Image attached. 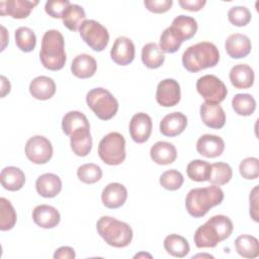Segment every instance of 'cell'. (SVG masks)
I'll return each instance as SVG.
<instances>
[{"label": "cell", "mask_w": 259, "mask_h": 259, "mask_svg": "<svg viewBox=\"0 0 259 259\" xmlns=\"http://www.w3.org/2000/svg\"><path fill=\"white\" fill-rule=\"evenodd\" d=\"M234 226L231 219L224 214L213 215L194 233V243L197 248H213L222 241L228 239Z\"/></svg>", "instance_id": "6da1fadb"}, {"label": "cell", "mask_w": 259, "mask_h": 259, "mask_svg": "<svg viewBox=\"0 0 259 259\" xmlns=\"http://www.w3.org/2000/svg\"><path fill=\"white\" fill-rule=\"evenodd\" d=\"M224 200V191L218 185L189 190L185 198L187 212L193 218H202L208 210Z\"/></svg>", "instance_id": "7a4b0ae2"}, {"label": "cell", "mask_w": 259, "mask_h": 259, "mask_svg": "<svg viewBox=\"0 0 259 259\" xmlns=\"http://www.w3.org/2000/svg\"><path fill=\"white\" fill-rule=\"evenodd\" d=\"M219 61V50L209 41H200L192 45L182 55V65L191 73L214 67Z\"/></svg>", "instance_id": "3957f363"}, {"label": "cell", "mask_w": 259, "mask_h": 259, "mask_svg": "<svg viewBox=\"0 0 259 259\" xmlns=\"http://www.w3.org/2000/svg\"><path fill=\"white\" fill-rule=\"evenodd\" d=\"M39 59L46 69L51 71L63 69L66 63L65 40L59 30L50 29L45 32L41 39Z\"/></svg>", "instance_id": "277c9868"}, {"label": "cell", "mask_w": 259, "mask_h": 259, "mask_svg": "<svg viewBox=\"0 0 259 259\" xmlns=\"http://www.w3.org/2000/svg\"><path fill=\"white\" fill-rule=\"evenodd\" d=\"M96 230L105 243L115 248L128 246L134 236L128 224L108 215H103L97 221Z\"/></svg>", "instance_id": "5b68a950"}, {"label": "cell", "mask_w": 259, "mask_h": 259, "mask_svg": "<svg viewBox=\"0 0 259 259\" xmlns=\"http://www.w3.org/2000/svg\"><path fill=\"white\" fill-rule=\"evenodd\" d=\"M86 102L95 115L102 120L111 119L118 110L116 98L101 87L91 89L86 95Z\"/></svg>", "instance_id": "8992f818"}, {"label": "cell", "mask_w": 259, "mask_h": 259, "mask_svg": "<svg viewBox=\"0 0 259 259\" xmlns=\"http://www.w3.org/2000/svg\"><path fill=\"white\" fill-rule=\"evenodd\" d=\"M98 155L107 165L121 164L125 159V140L117 132H111L104 136L98 145Z\"/></svg>", "instance_id": "52a82bcc"}, {"label": "cell", "mask_w": 259, "mask_h": 259, "mask_svg": "<svg viewBox=\"0 0 259 259\" xmlns=\"http://www.w3.org/2000/svg\"><path fill=\"white\" fill-rule=\"evenodd\" d=\"M79 33L82 39L95 52L103 51L109 41L106 27L93 19H85L79 27Z\"/></svg>", "instance_id": "ba28073f"}, {"label": "cell", "mask_w": 259, "mask_h": 259, "mask_svg": "<svg viewBox=\"0 0 259 259\" xmlns=\"http://www.w3.org/2000/svg\"><path fill=\"white\" fill-rule=\"evenodd\" d=\"M196 90L205 102L220 104L225 100L228 89L225 83L214 75H204L196 82Z\"/></svg>", "instance_id": "9c48e42d"}, {"label": "cell", "mask_w": 259, "mask_h": 259, "mask_svg": "<svg viewBox=\"0 0 259 259\" xmlns=\"http://www.w3.org/2000/svg\"><path fill=\"white\" fill-rule=\"evenodd\" d=\"M25 155L34 164H46L53 156L52 143L44 136H33L26 142Z\"/></svg>", "instance_id": "30bf717a"}, {"label": "cell", "mask_w": 259, "mask_h": 259, "mask_svg": "<svg viewBox=\"0 0 259 259\" xmlns=\"http://www.w3.org/2000/svg\"><path fill=\"white\" fill-rule=\"evenodd\" d=\"M181 98L179 83L174 79H164L159 82L156 90V100L164 107L176 105Z\"/></svg>", "instance_id": "8fae6325"}, {"label": "cell", "mask_w": 259, "mask_h": 259, "mask_svg": "<svg viewBox=\"0 0 259 259\" xmlns=\"http://www.w3.org/2000/svg\"><path fill=\"white\" fill-rule=\"evenodd\" d=\"M153 122L150 115L145 112H139L133 115L130 121L131 138L138 144L147 142L152 134Z\"/></svg>", "instance_id": "7c38bea8"}, {"label": "cell", "mask_w": 259, "mask_h": 259, "mask_svg": "<svg viewBox=\"0 0 259 259\" xmlns=\"http://www.w3.org/2000/svg\"><path fill=\"white\" fill-rule=\"evenodd\" d=\"M135 45L133 40L126 36L117 37L110 50V57L112 61L120 66L131 64L135 59Z\"/></svg>", "instance_id": "4fadbf2b"}, {"label": "cell", "mask_w": 259, "mask_h": 259, "mask_svg": "<svg viewBox=\"0 0 259 259\" xmlns=\"http://www.w3.org/2000/svg\"><path fill=\"white\" fill-rule=\"evenodd\" d=\"M38 1L31 0H7L0 1V14L9 15L16 19L26 18Z\"/></svg>", "instance_id": "5bb4252c"}, {"label": "cell", "mask_w": 259, "mask_h": 259, "mask_svg": "<svg viewBox=\"0 0 259 259\" xmlns=\"http://www.w3.org/2000/svg\"><path fill=\"white\" fill-rule=\"evenodd\" d=\"M225 49L232 59H242L251 53L252 45L246 34L234 33L228 36L225 42Z\"/></svg>", "instance_id": "9a60e30c"}, {"label": "cell", "mask_w": 259, "mask_h": 259, "mask_svg": "<svg viewBox=\"0 0 259 259\" xmlns=\"http://www.w3.org/2000/svg\"><path fill=\"white\" fill-rule=\"evenodd\" d=\"M225 150L224 140L215 135H203L196 143V151L203 157L215 158L223 154Z\"/></svg>", "instance_id": "2e32d148"}, {"label": "cell", "mask_w": 259, "mask_h": 259, "mask_svg": "<svg viewBox=\"0 0 259 259\" xmlns=\"http://www.w3.org/2000/svg\"><path fill=\"white\" fill-rule=\"evenodd\" d=\"M127 198V190L124 185L113 182L104 187L101 193L102 203L108 208H118L124 204Z\"/></svg>", "instance_id": "e0dca14e"}, {"label": "cell", "mask_w": 259, "mask_h": 259, "mask_svg": "<svg viewBox=\"0 0 259 259\" xmlns=\"http://www.w3.org/2000/svg\"><path fill=\"white\" fill-rule=\"evenodd\" d=\"M202 122L210 128H222L226 123V113L219 104L203 102L200 105Z\"/></svg>", "instance_id": "ac0fdd59"}, {"label": "cell", "mask_w": 259, "mask_h": 259, "mask_svg": "<svg viewBox=\"0 0 259 259\" xmlns=\"http://www.w3.org/2000/svg\"><path fill=\"white\" fill-rule=\"evenodd\" d=\"M187 125V117L179 111L165 115L160 122V132L166 137H176L183 133Z\"/></svg>", "instance_id": "d6986e66"}, {"label": "cell", "mask_w": 259, "mask_h": 259, "mask_svg": "<svg viewBox=\"0 0 259 259\" xmlns=\"http://www.w3.org/2000/svg\"><path fill=\"white\" fill-rule=\"evenodd\" d=\"M32 220L40 228L52 229L60 223L61 215L56 207L49 204H40L32 210Z\"/></svg>", "instance_id": "ffe728a7"}, {"label": "cell", "mask_w": 259, "mask_h": 259, "mask_svg": "<svg viewBox=\"0 0 259 259\" xmlns=\"http://www.w3.org/2000/svg\"><path fill=\"white\" fill-rule=\"evenodd\" d=\"M174 35L183 42L184 40L190 39L194 36L197 31V22L193 17L187 15L176 16L171 26H169Z\"/></svg>", "instance_id": "44dd1931"}, {"label": "cell", "mask_w": 259, "mask_h": 259, "mask_svg": "<svg viewBox=\"0 0 259 259\" xmlns=\"http://www.w3.org/2000/svg\"><path fill=\"white\" fill-rule=\"evenodd\" d=\"M37 193L46 198L57 196L62 190L61 178L54 173H45L35 181Z\"/></svg>", "instance_id": "7402d4cb"}, {"label": "cell", "mask_w": 259, "mask_h": 259, "mask_svg": "<svg viewBox=\"0 0 259 259\" xmlns=\"http://www.w3.org/2000/svg\"><path fill=\"white\" fill-rule=\"evenodd\" d=\"M70 145L73 153L79 157L87 156L92 149L90 127H81L70 135Z\"/></svg>", "instance_id": "603a6c76"}, {"label": "cell", "mask_w": 259, "mask_h": 259, "mask_svg": "<svg viewBox=\"0 0 259 259\" xmlns=\"http://www.w3.org/2000/svg\"><path fill=\"white\" fill-rule=\"evenodd\" d=\"M230 81L237 89L250 88L254 83V71L247 64L235 65L230 71Z\"/></svg>", "instance_id": "cb8c5ba5"}, {"label": "cell", "mask_w": 259, "mask_h": 259, "mask_svg": "<svg viewBox=\"0 0 259 259\" xmlns=\"http://www.w3.org/2000/svg\"><path fill=\"white\" fill-rule=\"evenodd\" d=\"M150 156L151 159L159 165H169L176 160L177 151L173 144L160 141L152 146Z\"/></svg>", "instance_id": "d4e9b609"}, {"label": "cell", "mask_w": 259, "mask_h": 259, "mask_svg": "<svg viewBox=\"0 0 259 259\" xmlns=\"http://www.w3.org/2000/svg\"><path fill=\"white\" fill-rule=\"evenodd\" d=\"M29 92L35 99L48 100L56 93L55 81L48 76L35 77L29 84Z\"/></svg>", "instance_id": "484cf974"}, {"label": "cell", "mask_w": 259, "mask_h": 259, "mask_svg": "<svg viewBox=\"0 0 259 259\" xmlns=\"http://www.w3.org/2000/svg\"><path fill=\"white\" fill-rule=\"evenodd\" d=\"M97 70V64L95 59L87 54H81L74 58L71 71L74 76L81 79L92 77Z\"/></svg>", "instance_id": "4316f807"}, {"label": "cell", "mask_w": 259, "mask_h": 259, "mask_svg": "<svg viewBox=\"0 0 259 259\" xmlns=\"http://www.w3.org/2000/svg\"><path fill=\"white\" fill-rule=\"evenodd\" d=\"M0 181L6 190L17 191L21 189L25 183V175L23 171L14 166H8L2 169Z\"/></svg>", "instance_id": "83f0119b"}, {"label": "cell", "mask_w": 259, "mask_h": 259, "mask_svg": "<svg viewBox=\"0 0 259 259\" xmlns=\"http://www.w3.org/2000/svg\"><path fill=\"white\" fill-rule=\"evenodd\" d=\"M164 248L168 254L177 258L185 257L190 251L188 241L177 234L168 235L164 239Z\"/></svg>", "instance_id": "f1b7e54d"}, {"label": "cell", "mask_w": 259, "mask_h": 259, "mask_svg": "<svg viewBox=\"0 0 259 259\" xmlns=\"http://www.w3.org/2000/svg\"><path fill=\"white\" fill-rule=\"evenodd\" d=\"M237 253L244 258H256L259 255V242L251 235H241L235 240Z\"/></svg>", "instance_id": "f546056e"}, {"label": "cell", "mask_w": 259, "mask_h": 259, "mask_svg": "<svg viewBox=\"0 0 259 259\" xmlns=\"http://www.w3.org/2000/svg\"><path fill=\"white\" fill-rule=\"evenodd\" d=\"M165 56L156 42H148L142 49V62L150 69H157L164 64Z\"/></svg>", "instance_id": "4dcf8cb0"}, {"label": "cell", "mask_w": 259, "mask_h": 259, "mask_svg": "<svg viewBox=\"0 0 259 259\" xmlns=\"http://www.w3.org/2000/svg\"><path fill=\"white\" fill-rule=\"evenodd\" d=\"M81 127H90L86 115L80 111L72 110L67 112L62 119V130L65 135L69 136Z\"/></svg>", "instance_id": "1f68e13d"}, {"label": "cell", "mask_w": 259, "mask_h": 259, "mask_svg": "<svg viewBox=\"0 0 259 259\" xmlns=\"http://www.w3.org/2000/svg\"><path fill=\"white\" fill-rule=\"evenodd\" d=\"M86 14L82 6L78 4H70L63 14L62 20L64 25L71 31L79 29L81 23L85 20Z\"/></svg>", "instance_id": "d6a6232c"}, {"label": "cell", "mask_w": 259, "mask_h": 259, "mask_svg": "<svg viewBox=\"0 0 259 259\" xmlns=\"http://www.w3.org/2000/svg\"><path fill=\"white\" fill-rule=\"evenodd\" d=\"M233 176V170L231 166L224 162H217L210 165V171L208 180L213 185H225Z\"/></svg>", "instance_id": "836d02e7"}, {"label": "cell", "mask_w": 259, "mask_h": 259, "mask_svg": "<svg viewBox=\"0 0 259 259\" xmlns=\"http://www.w3.org/2000/svg\"><path fill=\"white\" fill-rule=\"evenodd\" d=\"M232 106L237 114L248 116L255 111L256 101L254 97L248 93H239L233 97Z\"/></svg>", "instance_id": "e575fe53"}, {"label": "cell", "mask_w": 259, "mask_h": 259, "mask_svg": "<svg viewBox=\"0 0 259 259\" xmlns=\"http://www.w3.org/2000/svg\"><path fill=\"white\" fill-rule=\"evenodd\" d=\"M17 215L11 202L5 197L0 198V230L9 231L16 224Z\"/></svg>", "instance_id": "d590c367"}, {"label": "cell", "mask_w": 259, "mask_h": 259, "mask_svg": "<svg viewBox=\"0 0 259 259\" xmlns=\"http://www.w3.org/2000/svg\"><path fill=\"white\" fill-rule=\"evenodd\" d=\"M15 44L17 48L24 52H31L36 45V36L32 29L26 26H20L15 30Z\"/></svg>", "instance_id": "8d00e7d4"}, {"label": "cell", "mask_w": 259, "mask_h": 259, "mask_svg": "<svg viewBox=\"0 0 259 259\" xmlns=\"http://www.w3.org/2000/svg\"><path fill=\"white\" fill-rule=\"evenodd\" d=\"M210 171V164L204 160H192L186 167L188 177L197 182H203L208 180Z\"/></svg>", "instance_id": "74e56055"}, {"label": "cell", "mask_w": 259, "mask_h": 259, "mask_svg": "<svg viewBox=\"0 0 259 259\" xmlns=\"http://www.w3.org/2000/svg\"><path fill=\"white\" fill-rule=\"evenodd\" d=\"M77 176L82 182L86 184H93L101 179L102 170L96 164L87 163V164L81 165L78 168Z\"/></svg>", "instance_id": "f35d334b"}, {"label": "cell", "mask_w": 259, "mask_h": 259, "mask_svg": "<svg viewBox=\"0 0 259 259\" xmlns=\"http://www.w3.org/2000/svg\"><path fill=\"white\" fill-rule=\"evenodd\" d=\"M184 182L183 175L175 169H170L160 176V184L167 190H177Z\"/></svg>", "instance_id": "ab89813d"}, {"label": "cell", "mask_w": 259, "mask_h": 259, "mask_svg": "<svg viewBox=\"0 0 259 259\" xmlns=\"http://www.w3.org/2000/svg\"><path fill=\"white\" fill-rule=\"evenodd\" d=\"M251 18L252 14L245 6H234L228 12V19L235 26H245L251 21Z\"/></svg>", "instance_id": "60d3db41"}, {"label": "cell", "mask_w": 259, "mask_h": 259, "mask_svg": "<svg viewBox=\"0 0 259 259\" xmlns=\"http://www.w3.org/2000/svg\"><path fill=\"white\" fill-rule=\"evenodd\" d=\"M181 41L174 35L170 27H167L160 36V50L163 53L172 54L179 50L181 47Z\"/></svg>", "instance_id": "b9f144b4"}, {"label": "cell", "mask_w": 259, "mask_h": 259, "mask_svg": "<svg viewBox=\"0 0 259 259\" xmlns=\"http://www.w3.org/2000/svg\"><path fill=\"white\" fill-rule=\"evenodd\" d=\"M240 174L247 180H254L259 176V160L255 157L244 159L239 166Z\"/></svg>", "instance_id": "7bdbcfd3"}, {"label": "cell", "mask_w": 259, "mask_h": 259, "mask_svg": "<svg viewBox=\"0 0 259 259\" xmlns=\"http://www.w3.org/2000/svg\"><path fill=\"white\" fill-rule=\"evenodd\" d=\"M70 4L68 0H50L46 2L45 10L53 18H62Z\"/></svg>", "instance_id": "ee69618b"}, {"label": "cell", "mask_w": 259, "mask_h": 259, "mask_svg": "<svg viewBox=\"0 0 259 259\" xmlns=\"http://www.w3.org/2000/svg\"><path fill=\"white\" fill-rule=\"evenodd\" d=\"M173 4L172 0H145L144 5L146 8L154 13H164L171 9Z\"/></svg>", "instance_id": "f6af8a7d"}, {"label": "cell", "mask_w": 259, "mask_h": 259, "mask_svg": "<svg viewBox=\"0 0 259 259\" xmlns=\"http://www.w3.org/2000/svg\"><path fill=\"white\" fill-rule=\"evenodd\" d=\"M250 215L255 221L258 222V186H255L250 192Z\"/></svg>", "instance_id": "bcb514c9"}, {"label": "cell", "mask_w": 259, "mask_h": 259, "mask_svg": "<svg viewBox=\"0 0 259 259\" xmlns=\"http://www.w3.org/2000/svg\"><path fill=\"white\" fill-rule=\"evenodd\" d=\"M178 3L185 10L199 11L206 4V1H204V0H179Z\"/></svg>", "instance_id": "7dc6e473"}, {"label": "cell", "mask_w": 259, "mask_h": 259, "mask_svg": "<svg viewBox=\"0 0 259 259\" xmlns=\"http://www.w3.org/2000/svg\"><path fill=\"white\" fill-rule=\"evenodd\" d=\"M75 257H76V254H75L74 249L71 247H68V246L60 247L54 253L55 259H74Z\"/></svg>", "instance_id": "c3c4849f"}, {"label": "cell", "mask_w": 259, "mask_h": 259, "mask_svg": "<svg viewBox=\"0 0 259 259\" xmlns=\"http://www.w3.org/2000/svg\"><path fill=\"white\" fill-rule=\"evenodd\" d=\"M10 82L5 76H1V97H4L10 92Z\"/></svg>", "instance_id": "681fc988"}, {"label": "cell", "mask_w": 259, "mask_h": 259, "mask_svg": "<svg viewBox=\"0 0 259 259\" xmlns=\"http://www.w3.org/2000/svg\"><path fill=\"white\" fill-rule=\"evenodd\" d=\"M1 37H2V47H1V51H3L6 47L7 40H8V33L6 31V28L4 26H1Z\"/></svg>", "instance_id": "f907efd6"}, {"label": "cell", "mask_w": 259, "mask_h": 259, "mask_svg": "<svg viewBox=\"0 0 259 259\" xmlns=\"http://www.w3.org/2000/svg\"><path fill=\"white\" fill-rule=\"evenodd\" d=\"M140 257H149V258H152V256H151L150 254H146V253H140V254L135 255V258H140Z\"/></svg>", "instance_id": "816d5d0a"}]
</instances>
